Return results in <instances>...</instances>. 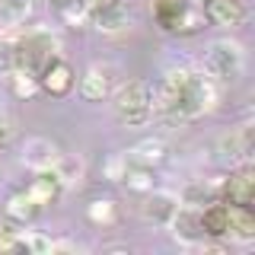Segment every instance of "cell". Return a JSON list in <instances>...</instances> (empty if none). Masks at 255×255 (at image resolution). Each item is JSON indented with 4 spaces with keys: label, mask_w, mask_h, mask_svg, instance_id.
<instances>
[{
    "label": "cell",
    "mask_w": 255,
    "mask_h": 255,
    "mask_svg": "<svg viewBox=\"0 0 255 255\" xmlns=\"http://www.w3.org/2000/svg\"><path fill=\"white\" fill-rule=\"evenodd\" d=\"M13 70V42L0 38V74H10Z\"/></svg>",
    "instance_id": "484cf974"
},
{
    "label": "cell",
    "mask_w": 255,
    "mask_h": 255,
    "mask_svg": "<svg viewBox=\"0 0 255 255\" xmlns=\"http://www.w3.org/2000/svg\"><path fill=\"white\" fill-rule=\"evenodd\" d=\"M125 166H128V159H125V156H115V159L109 163V175H112V182H122Z\"/></svg>",
    "instance_id": "4316f807"
},
{
    "label": "cell",
    "mask_w": 255,
    "mask_h": 255,
    "mask_svg": "<svg viewBox=\"0 0 255 255\" xmlns=\"http://www.w3.org/2000/svg\"><path fill=\"white\" fill-rule=\"evenodd\" d=\"M191 3H195V6H201V3H204V0H191Z\"/></svg>",
    "instance_id": "f1b7e54d"
},
{
    "label": "cell",
    "mask_w": 255,
    "mask_h": 255,
    "mask_svg": "<svg viewBox=\"0 0 255 255\" xmlns=\"http://www.w3.org/2000/svg\"><path fill=\"white\" fill-rule=\"evenodd\" d=\"M58 191H61L58 175H54L51 169H42V172H38V179H32V185L26 188V195H29L38 207H45V204H51L54 198H58Z\"/></svg>",
    "instance_id": "5bb4252c"
},
{
    "label": "cell",
    "mask_w": 255,
    "mask_h": 255,
    "mask_svg": "<svg viewBox=\"0 0 255 255\" xmlns=\"http://www.w3.org/2000/svg\"><path fill=\"white\" fill-rule=\"evenodd\" d=\"M201 217V230H204V239H217V236H227L230 230V204H204L198 211Z\"/></svg>",
    "instance_id": "7c38bea8"
},
{
    "label": "cell",
    "mask_w": 255,
    "mask_h": 255,
    "mask_svg": "<svg viewBox=\"0 0 255 255\" xmlns=\"http://www.w3.org/2000/svg\"><path fill=\"white\" fill-rule=\"evenodd\" d=\"M223 198H227L223 204H230V207H249L252 204V198H255V175H252L249 166H243L239 172H233L227 179Z\"/></svg>",
    "instance_id": "30bf717a"
},
{
    "label": "cell",
    "mask_w": 255,
    "mask_h": 255,
    "mask_svg": "<svg viewBox=\"0 0 255 255\" xmlns=\"http://www.w3.org/2000/svg\"><path fill=\"white\" fill-rule=\"evenodd\" d=\"M131 159L140 163V166H156V163L166 159V143L163 140H143L131 150Z\"/></svg>",
    "instance_id": "44dd1931"
},
{
    "label": "cell",
    "mask_w": 255,
    "mask_h": 255,
    "mask_svg": "<svg viewBox=\"0 0 255 255\" xmlns=\"http://www.w3.org/2000/svg\"><path fill=\"white\" fill-rule=\"evenodd\" d=\"M32 13V0H0V26L10 29L26 22Z\"/></svg>",
    "instance_id": "ffe728a7"
},
{
    "label": "cell",
    "mask_w": 255,
    "mask_h": 255,
    "mask_svg": "<svg viewBox=\"0 0 255 255\" xmlns=\"http://www.w3.org/2000/svg\"><path fill=\"white\" fill-rule=\"evenodd\" d=\"M58 38L48 29H32L13 42V67L29 70V74H42V70L58 58Z\"/></svg>",
    "instance_id": "7a4b0ae2"
},
{
    "label": "cell",
    "mask_w": 255,
    "mask_h": 255,
    "mask_svg": "<svg viewBox=\"0 0 255 255\" xmlns=\"http://www.w3.org/2000/svg\"><path fill=\"white\" fill-rule=\"evenodd\" d=\"M54 159H58V147H54L48 137H29L22 143V166L42 172V169H51Z\"/></svg>",
    "instance_id": "8fae6325"
},
{
    "label": "cell",
    "mask_w": 255,
    "mask_h": 255,
    "mask_svg": "<svg viewBox=\"0 0 255 255\" xmlns=\"http://www.w3.org/2000/svg\"><path fill=\"white\" fill-rule=\"evenodd\" d=\"M169 230L179 243H188V246H198L204 243V230H201V217H198V207H185L179 204L175 217L169 220Z\"/></svg>",
    "instance_id": "9c48e42d"
},
{
    "label": "cell",
    "mask_w": 255,
    "mask_h": 255,
    "mask_svg": "<svg viewBox=\"0 0 255 255\" xmlns=\"http://www.w3.org/2000/svg\"><path fill=\"white\" fill-rule=\"evenodd\" d=\"M109 90H112V77H106V70H99V67H93L83 77V83H80V96L90 102H102L109 96Z\"/></svg>",
    "instance_id": "ac0fdd59"
},
{
    "label": "cell",
    "mask_w": 255,
    "mask_h": 255,
    "mask_svg": "<svg viewBox=\"0 0 255 255\" xmlns=\"http://www.w3.org/2000/svg\"><path fill=\"white\" fill-rule=\"evenodd\" d=\"M38 90H45L48 96H67L74 90V67H70L67 61L54 58L42 74H38Z\"/></svg>",
    "instance_id": "ba28073f"
},
{
    "label": "cell",
    "mask_w": 255,
    "mask_h": 255,
    "mask_svg": "<svg viewBox=\"0 0 255 255\" xmlns=\"http://www.w3.org/2000/svg\"><path fill=\"white\" fill-rule=\"evenodd\" d=\"M35 214H38V204L32 201L29 195H13L10 201H6V220L16 223V227H26V223H32Z\"/></svg>",
    "instance_id": "d6986e66"
},
{
    "label": "cell",
    "mask_w": 255,
    "mask_h": 255,
    "mask_svg": "<svg viewBox=\"0 0 255 255\" xmlns=\"http://www.w3.org/2000/svg\"><path fill=\"white\" fill-rule=\"evenodd\" d=\"M243 67H246V51L239 42H230V38L211 42L204 54V74L214 83H236L243 77Z\"/></svg>",
    "instance_id": "277c9868"
},
{
    "label": "cell",
    "mask_w": 255,
    "mask_h": 255,
    "mask_svg": "<svg viewBox=\"0 0 255 255\" xmlns=\"http://www.w3.org/2000/svg\"><path fill=\"white\" fill-rule=\"evenodd\" d=\"M51 172L58 175L61 188H77L80 182H83V159H80V156H70V153H58Z\"/></svg>",
    "instance_id": "9a60e30c"
},
{
    "label": "cell",
    "mask_w": 255,
    "mask_h": 255,
    "mask_svg": "<svg viewBox=\"0 0 255 255\" xmlns=\"http://www.w3.org/2000/svg\"><path fill=\"white\" fill-rule=\"evenodd\" d=\"M90 22H93L96 29H102V32H122V29L131 26V10H128L122 0H115L112 6H106V10L93 13Z\"/></svg>",
    "instance_id": "4fadbf2b"
},
{
    "label": "cell",
    "mask_w": 255,
    "mask_h": 255,
    "mask_svg": "<svg viewBox=\"0 0 255 255\" xmlns=\"http://www.w3.org/2000/svg\"><path fill=\"white\" fill-rule=\"evenodd\" d=\"M0 137H3V115H0Z\"/></svg>",
    "instance_id": "83f0119b"
},
{
    "label": "cell",
    "mask_w": 255,
    "mask_h": 255,
    "mask_svg": "<svg viewBox=\"0 0 255 255\" xmlns=\"http://www.w3.org/2000/svg\"><path fill=\"white\" fill-rule=\"evenodd\" d=\"M227 236L239 239V243H252L255 239V217L249 214V207H230V230Z\"/></svg>",
    "instance_id": "e0dca14e"
},
{
    "label": "cell",
    "mask_w": 255,
    "mask_h": 255,
    "mask_svg": "<svg viewBox=\"0 0 255 255\" xmlns=\"http://www.w3.org/2000/svg\"><path fill=\"white\" fill-rule=\"evenodd\" d=\"M122 182H125L128 188H134V191H150V188H153V179H150V166H140V163L125 166Z\"/></svg>",
    "instance_id": "603a6c76"
},
{
    "label": "cell",
    "mask_w": 255,
    "mask_h": 255,
    "mask_svg": "<svg viewBox=\"0 0 255 255\" xmlns=\"http://www.w3.org/2000/svg\"><path fill=\"white\" fill-rule=\"evenodd\" d=\"M10 83H13V93L19 96V99H29V96L38 93V77L29 74V70L13 67V70H10Z\"/></svg>",
    "instance_id": "cb8c5ba5"
},
{
    "label": "cell",
    "mask_w": 255,
    "mask_h": 255,
    "mask_svg": "<svg viewBox=\"0 0 255 255\" xmlns=\"http://www.w3.org/2000/svg\"><path fill=\"white\" fill-rule=\"evenodd\" d=\"M214 102H217L214 80L207 74H191V70H169L156 96V109L169 122H179V125L201 118L204 112L214 109Z\"/></svg>",
    "instance_id": "6da1fadb"
},
{
    "label": "cell",
    "mask_w": 255,
    "mask_h": 255,
    "mask_svg": "<svg viewBox=\"0 0 255 255\" xmlns=\"http://www.w3.org/2000/svg\"><path fill=\"white\" fill-rule=\"evenodd\" d=\"M153 19L163 32H198L204 16L191 0H153Z\"/></svg>",
    "instance_id": "5b68a950"
},
{
    "label": "cell",
    "mask_w": 255,
    "mask_h": 255,
    "mask_svg": "<svg viewBox=\"0 0 255 255\" xmlns=\"http://www.w3.org/2000/svg\"><path fill=\"white\" fill-rule=\"evenodd\" d=\"M115 115L125 128H143L153 115V93L143 80H131V83H122L115 93Z\"/></svg>",
    "instance_id": "3957f363"
},
{
    "label": "cell",
    "mask_w": 255,
    "mask_h": 255,
    "mask_svg": "<svg viewBox=\"0 0 255 255\" xmlns=\"http://www.w3.org/2000/svg\"><path fill=\"white\" fill-rule=\"evenodd\" d=\"M48 6H51V10L64 19V26L80 29V26L90 22V10H86L83 0H48Z\"/></svg>",
    "instance_id": "2e32d148"
},
{
    "label": "cell",
    "mask_w": 255,
    "mask_h": 255,
    "mask_svg": "<svg viewBox=\"0 0 255 255\" xmlns=\"http://www.w3.org/2000/svg\"><path fill=\"white\" fill-rule=\"evenodd\" d=\"M204 16L220 29H233L243 26L249 10H246V0H204Z\"/></svg>",
    "instance_id": "52a82bcc"
},
{
    "label": "cell",
    "mask_w": 255,
    "mask_h": 255,
    "mask_svg": "<svg viewBox=\"0 0 255 255\" xmlns=\"http://www.w3.org/2000/svg\"><path fill=\"white\" fill-rule=\"evenodd\" d=\"M90 220L96 223V227H115L118 223V204L109 201V198H99V201L90 204Z\"/></svg>",
    "instance_id": "7402d4cb"
},
{
    "label": "cell",
    "mask_w": 255,
    "mask_h": 255,
    "mask_svg": "<svg viewBox=\"0 0 255 255\" xmlns=\"http://www.w3.org/2000/svg\"><path fill=\"white\" fill-rule=\"evenodd\" d=\"M179 195H172V191H153L150 188L147 201L140 204V214L147 223H156V227H169V220L175 217V211H179Z\"/></svg>",
    "instance_id": "8992f818"
},
{
    "label": "cell",
    "mask_w": 255,
    "mask_h": 255,
    "mask_svg": "<svg viewBox=\"0 0 255 255\" xmlns=\"http://www.w3.org/2000/svg\"><path fill=\"white\" fill-rule=\"evenodd\" d=\"M22 246H26V252H35V255H51L54 252V243L48 239L45 233H22Z\"/></svg>",
    "instance_id": "d4e9b609"
}]
</instances>
